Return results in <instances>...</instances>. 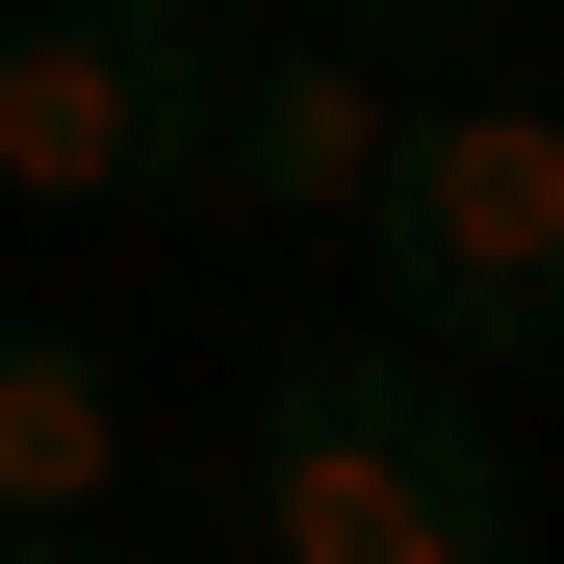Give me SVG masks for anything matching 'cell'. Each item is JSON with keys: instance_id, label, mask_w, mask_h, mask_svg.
I'll list each match as a JSON object with an SVG mask.
<instances>
[{"instance_id": "6da1fadb", "label": "cell", "mask_w": 564, "mask_h": 564, "mask_svg": "<svg viewBox=\"0 0 564 564\" xmlns=\"http://www.w3.org/2000/svg\"><path fill=\"white\" fill-rule=\"evenodd\" d=\"M257 564H539V488L488 386H436L411 334H282L257 386Z\"/></svg>"}, {"instance_id": "7a4b0ae2", "label": "cell", "mask_w": 564, "mask_h": 564, "mask_svg": "<svg viewBox=\"0 0 564 564\" xmlns=\"http://www.w3.org/2000/svg\"><path fill=\"white\" fill-rule=\"evenodd\" d=\"M231 52H257V0H0V206H52V231L206 206Z\"/></svg>"}, {"instance_id": "3957f363", "label": "cell", "mask_w": 564, "mask_h": 564, "mask_svg": "<svg viewBox=\"0 0 564 564\" xmlns=\"http://www.w3.org/2000/svg\"><path fill=\"white\" fill-rule=\"evenodd\" d=\"M359 231H386V282H411V359H436V386L564 359V104H539V77H436Z\"/></svg>"}, {"instance_id": "277c9868", "label": "cell", "mask_w": 564, "mask_h": 564, "mask_svg": "<svg viewBox=\"0 0 564 564\" xmlns=\"http://www.w3.org/2000/svg\"><path fill=\"white\" fill-rule=\"evenodd\" d=\"M386 154H411V77H359L334 26H257L231 104H206V206H231V231H359Z\"/></svg>"}, {"instance_id": "5b68a950", "label": "cell", "mask_w": 564, "mask_h": 564, "mask_svg": "<svg viewBox=\"0 0 564 564\" xmlns=\"http://www.w3.org/2000/svg\"><path fill=\"white\" fill-rule=\"evenodd\" d=\"M129 488H154L129 359L52 334V308H0V539H129Z\"/></svg>"}, {"instance_id": "8992f818", "label": "cell", "mask_w": 564, "mask_h": 564, "mask_svg": "<svg viewBox=\"0 0 564 564\" xmlns=\"http://www.w3.org/2000/svg\"><path fill=\"white\" fill-rule=\"evenodd\" d=\"M308 26H334L359 77H513V26H539V0H308Z\"/></svg>"}, {"instance_id": "52a82bcc", "label": "cell", "mask_w": 564, "mask_h": 564, "mask_svg": "<svg viewBox=\"0 0 564 564\" xmlns=\"http://www.w3.org/2000/svg\"><path fill=\"white\" fill-rule=\"evenodd\" d=\"M0 564H129V539H0Z\"/></svg>"}, {"instance_id": "ba28073f", "label": "cell", "mask_w": 564, "mask_h": 564, "mask_svg": "<svg viewBox=\"0 0 564 564\" xmlns=\"http://www.w3.org/2000/svg\"><path fill=\"white\" fill-rule=\"evenodd\" d=\"M539 104H564V77H539Z\"/></svg>"}]
</instances>
